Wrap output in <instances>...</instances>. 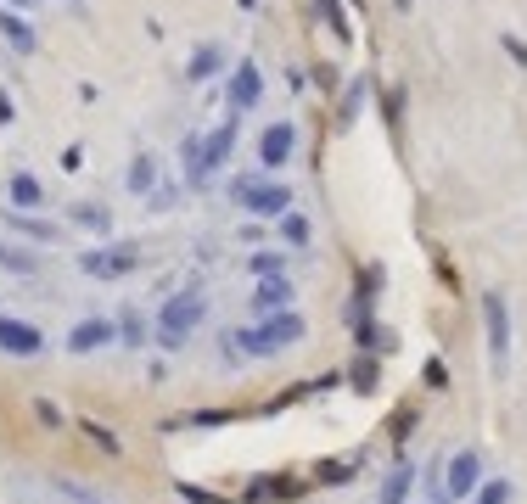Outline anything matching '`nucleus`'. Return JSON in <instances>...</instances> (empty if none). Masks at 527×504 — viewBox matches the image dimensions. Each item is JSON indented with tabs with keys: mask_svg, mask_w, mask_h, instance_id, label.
<instances>
[{
	"mask_svg": "<svg viewBox=\"0 0 527 504\" xmlns=\"http://www.w3.org/2000/svg\"><path fill=\"white\" fill-rule=\"evenodd\" d=\"M303 331H309V320H303L298 308H281V314H264L258 325L236 331L230 342H236V353H253V359H275V353H286L292 342H303Z\"/></svg>",
	"mask_w": 527,
	"mask_h": 504,
	"instance_id": "1",
	"label": "nucleus"
},
{
	"mask_svg": "<svg viewBox=\"0 0 527 504\" xmlns=\"http://www.w3.org/2000/svg\"><path fill=\"white\" fill-rule=\"evenodd\" d=\"M230 202L253 219H281L292 208V185L286 180H270V174H236L230 180Z\"/></svg>",
	"mask_w": 527,
	"mask_h": 504,
	"instance_id": "2",
	"label": "nucleus"
},
{
	"mask_svg": "<svg viewBox=\"0 0 527 504\" xmlns=\"http://www.w3.org/2000/svg\"><path fill=\"white\" fill-rule=\"evenodd\" d=\"M208 320V297L197 292V286H191V292H174L169 303H163V314H157V348H186V336L197 331V325Z\"/></svg>",
	"mask_w": 527,
	"mask_h": 504,
	"instance_id": "3",
	"label": "nucleus"
},
{
	"mask_svg": "<svg viewBox=\"0 0 527 504\" xmlns=\"http://www.w3.org/2000/svg\"><path fill=\"white\" fill-rule=\"evenodd\" d=\"M79 269L90 280H124L141 269V247L135 241H107V247H85L79 252Z\"/></svg>",
	"mask_w": 527,
	"mask_h": 504,
	"instance_id": "4",
	"label": "nucleus"
},
{
	"mask_svg": "<svg viewBox=\"0 0 527 504\" xmlns=\"http://www.w3.org/2000/svg\"><path fill=\"white\" fill-rule=\"evenodd\" d=\"M483 331H488V364L505 376V364H511V308L499 292H483Z\"/></svg>",
	"mask_w": 527,
	"mask_h": 504,
	"instance_id": "5",
	"label": "nucleus"
},
{
	"mask_svg": "<svg viewBox=\"0 0 527 504\" xmlns=\"http://www.w3.org/2000/svg\"><path fill=\"white\" fill-rule=\"evenodd\" d=\"M477 482H483V454H477V448H460L455 460L443 465V499H449V504L471 499V493H477Z\"/></svg>",
	"mask_w": 527,
	"mask_h": 504,
	"instance_id": "6",
	"label": "nucleus"
},
{
	"mask_svg": "<svg viewBox=\"0 0 527 504\" xmlns=\"http://www.w3.org/2000/svg\"><path fill=\"white\" fill-rule=\"evenodd\" d=\"M225 101H230V112H236V118H242V112H253L258 101H264V73H258V62H236V68H230Z\"/></svg>",
	"mask_w": 527,
	"mask_h": 504,
	"instance_id": "7",
	"label": "nucleus"
},
{
	"mask_svg": "<svg viewBox=\"0 0 527 504\" xmlns=\"http://www.w3.org/2000/svg\"><path fill=\"white\" fill-rule=\"evenodd\" d=\"M0 353H12V359H40L45 331L29 325V320H17V314H0Z\"/></svg>",
	"mask_w": 527,
	"mask_h": 504,
	"instance_id": "8",
	"label": "nucleus"
},
{
	"mask_svg": "<svg viewBox=\"0 0 527 504\" xmlns=\"http://www.w3.org/2000/svg\"><path fill=\"white\" fill-rule=\"evenodd\" d=\"M292 152H298V124H270L264 135H258V168L264 174H275V168H286L292 163Z\"/></svg>",
	"mask_w": 527,
	"mask_h": 504,
	"instance_id": "9",
	"label": "nucleus"
},
{
	"mask_svg": "<svg viewBox=\"0 0 527 504\" xmlns=\"http://www.w3.org/2000/svg\"><path fill=\"white\" fill-rule=\"evenodd\" d=\"M0 219L12 224L17 236H29V241H40V247H51V241H62V224L57 219H40V213H29V208H6Z\"/></svg>",
	"mask_w": 527,
	"mask_h": 504,
	"instance_id": "10",
	"label": "nucleus"
},
{
	"mask_svg": "<svg viewBox=\"0 0 527 504\" xmlns=\"http://www.w3.org/2000/svg\"><path fill=\"white\" fill-rule=\"evenodd\" d=\"M292 297H298V292H292V280H286V275H264L253 286V314H258V320H264V314H281V308H292Z\"/></svg>",
	"mask_w": 527,
	"mask_h": 504,
	"instance_id": "11",
	"label": "nucleus"
},
{
	"mask_svg": "<svg viewBox=\"0 0 527 504\" xmlns=\"http://www.w3.org/2000/svg\"><path fill=\"white\" fill-rule=\"evenodd\" d=\"M107 342H118L113 320H79L68 331V353H73V359H79V353H101Z\"/></svg>",
	"mask_w": 527,
	"mask_h": 504,
	"instance_id": "12",
	"label": "nucleus"
},
{
	"mask_svg": "<svg viewBox=\"0 0 527 504\" xmlns=\"http://www.w3.org/2000/svg\"><path fill=\"white\" fill-rule=\"evenodd\" d=\"M180 163H186V191H208V185H214V168H208V157H202V135H186Z\"/></svg>",
	"mask_w": 527,
	"mask_h": 504,
	"instance_id": "13",
	"label": "nucleus"
},
{
	"mask_svg": "<svg viewBox=\"0 0 527 504\" xmlns=\"http://www.w3.org/2000/svg\"><path fill=\"white\" fill-rule=\"evenodd\" d=\"M219 68H225V45H219V40H202L197 51H191V62H186V79L191 84H208Z\"/></svg>",
	"mask_w": 527,
	"mask_h": 504,
	"instance_id": "14",
	"label": "nucleus"
},
{
	"mask_svg": "<svg viewBox=\"0 0 527 504\" xmlns=\"http://www.w3.org/2000/svg\"><path fill=\"white\" fill-rule=\"evenodd\" d=\"M6 196H12V208H34V213L45 208V185L34 180V174H12V180H6Z\"/></svg>",
	"mask_w": 527,
	"mask_h": 504,
	"instance_id": "15",
	"label": "nucleus"
},
{
	"mask_svg": "<svg viewBox=\"0 0 527 504\" xmlns=\"http://www.w3.org/2000/svg\"><path fill=\"white\" fill-rule=\"evenodd\" d=\"M230 146H236V118H225L214 135H202V157H208V168L230 163Z\"/></svg>",
	"mask_w": 527,
	"mask_h": 504,
	"instance_id": "16",
	"label": "nucleus"
},
{
	"mask_svg": "<svg viewBox=\"0 0 527 504\" xmlns=\"http://www.w3.org/2000/svg\"><path fill=\"white\" fill-rule=\"evenodd\" d=\"M410 488H415V465H410V460H399L393 471H387L382 499H376V504H404V499H410Z\"/></svg>",
	"mask_w": 527,
	"mask_h": 504,
	"instance_id": "17",
	"label": "nucleus"
},
{
	"mask_svg": "<svg viewBox=\"0 0 527 504\" xmlns=\"http://www.w3.org/2000/svg\"><path fill=\"white\" fill-rule=\"evenodd\" d=\"M0 34H6V45H12V51H23V56H29L34 45H40V40H34V28H29V17H23V12H0Z\"/></svg>",
	"mask_w": 527,
	"mask_h": 504,
	"instance_id": "18",
	"label": "nucleus"
},
{
	"mask_svg": "<svg viewBox=\"0 0 527 504\" xmlns=\"http://www.w3.org/2000/svg\"><path fill=\"white\" fill-rule=\"evenodd\" d=\"M79 230H90V236H107L113 230V213L101 208V202H73V213H68Z\"/></svg>",
	"mask_w": 527,
	"mask_h": 504,
	"instance_id": "19",
	"label": "nucleus"
},
{
	"mask_svg": "<svg viewBox=\"0 0 527 504\" xmlns=\"http://www.w3.org/2000/svg\"><path fill=\"white\" fill-rule=\"evenodd\" d=\"M281 241H286V247H309V241H314V224H309V213H298V208H286L281 213Z\"/></svg>",
	"mask_w": 527,
	"mask_h": 504,
	"instance_id": "20",
	"label": "nucleus"
},
{
	"mask_svg": "<svg viewBox=\"0 0 527 504\" xmlns=\"http://www.w3.org/2000/svg\"><path fill=\"white\" fill-rule=\"evenodd\" d=\"M124 185H129V196H146L157 185V157L152 152H141L135 163H129V174H124Z\"/></svg>",
	"mask_w": 527,
	"mask_h": 504,
	"instance_id": "21",
	"label": "nucleus"
},
{
	"mask_svg": "<svg viewBox=\"0 0 527 504\" xmlns=\"http://www.w3.org/2000/svg\"><path fill=\"white\" fill-rule=\"evenodd\" d=\"M0 269H6V275H34L40 258H34L29 247H17V241H0Z\"/></svg>",
	"mask_w": 527,
	"mask_h": 504,
	"instance_id": "22",
	"label": "nucleus"
},
{
	"mask_svg": "<svg viewBox=\"0 0 527 504\" xmlns=\"http://www.w3.org/2000/svg\"><path fill=\"white\" fill-rule=\"evenodd\" d=\"M113 331H118V342H124V348H146V320L135 314V308H124V314H118Z\"/></svg>",
	"mask_w": 527,
	"mask_h": 504,
	"instance_id": "23",
	"label": "nucleus"
},
{
	"mask_svg": "<svg viewBox=\"0 0 527 504\" xmlns=\"http://www.w3.org/2000/svg\"><path fill=\"white\" fill-rule=\"evenodd\" d=\"M511 499H516V488L505 482V476H483L477 493H471V504H511Z\"/></svg>",
	"mask_w": 527,
	"mask_h": 504,
	"instance_id": "24",
	"label": "nucleus"
},
{
	"mask_svg": "<svg viewBox=\"0 0 527 504\" xmlns=\"http://www.w3.org/2000/svg\"><path fill=\"white\" fill-rule=\"evenodd\" d=\"M180 196H186V185H174V180H157L152 191H146V202H152V213H169V208H180Z\"/></svg>",
	"mask_w": 527,
	"mask_h": 504,
	"instance_id": "25",
	"label": "nucleus"
},
{
	"mask_svg": "<svg viewBox=\"0 0 527 504\" xmlns=\"http://www.w3.org/2000/svg\"><path fill=\"white\" fill-rule=\"evenodd\" d=\"M247 269H253V280L286 275V252H253V258H247Z\"/></svg>",
	"mask_w": 527,
	"mask_h": 504,
	"instance_id": "26",
	"label": "nucleus"
},
{
	"mask_svg": "<svg viewBox=\"0 0 527 504\" xmlns=\"http://www.w3.org/2000/svg\"><path fill=\"white\" fill-rule=\"evenodd\" d=\"M79 432H90V437H96L101 448H118V437H107V432H101V426H96V420H79Z\"/></svg>",
	"mask_w": 527,
	"mask_h": 504,
	"instance_id": "27",
	"label": "nucleus"
},
{
	"mask_svg": "<svg viewBox=\"0 0 527 504\" xmlns=\"http://www.w3.org/2000/svg\"><path fill=\"white\" fill-rule=\"evenodd\" d=\"M34 415H40V420H45V426H51V432H57V426H62L57 404H45V398H40V404H34Z\"/></svg>",
	"mask_w": 527,
	"mask_h": 504,
	"instance_id": "28",
	"label": "nucleus"
},
{
	"mask_svg": "<svg viewBox=\"0 0 527 504\" xmlns=\"http://www.w3.org/2000/svg\"><path fill=\"white\" fill-rule=\"evenodd\" d=\"M57 488L68 493V499H79V504H96V493H90V488H79V482H57Z\"/></svg>",
	"mask_w": 527,
	"mask_h": 504,
	"instance_id": "29",
	"label": "nucleus"
},
{
	"mask_svg": "<svg viewBox=\"0 0 527 504\" xmlns=\"http://www.w3.org/2000/svg\"><path fill=\"white\" fill-rule=\"evenodd\" d=\"M427 387H449V370H443V364H438V359H432V364H427Z\"/></svg>",
	"mask_w": 527,
	"mask_h": 504,
	"instance_id": "30",
	"label": "nucleus"
},
{
	"mask_svg": "<svg viewBox=\"0 0 527 504\" xmlns=\"http://www.w3.org/2000/svg\"><path fill=\"white\" fill-rule=\"evenodd\" d=\"M505 51H511L516 62H522V68H527V45H522V40H511V34H505Z\"/></svg>",
	"mask_w": 527,
	"mask_h": 504,
	"instance_id": "31",
	"label": "nucleus"
},
{
	"mask_svg": "<svg viewBox=\"0 0 527 504\" xmlns=\"http://www.w3.org/2000/svg\"><path fill=\"white\" fill-rule=\"evenodd\" d=\"M6 6H12V12H29V6H34V0H6Z\"/></svg>",
	"mask_w": 527,
	"mask_h": 504,
	"instance_id": "32",
	"label": "nucleus"
},
{
	"mask_svg": "<svg viewBox=\"0 0 527 504\" xmlns=\"http://www.w3.org/2000/svg\"><path fill=\"white\" fill-rule=\"evenodd\" d=\"M438 504H449V499H443V493H438Z\"/></svg>",
	"mask_w": 527,
	"mask_h": 504,
	"instance_id": "33",
	"label": "nucleus"
}]
</instances>
